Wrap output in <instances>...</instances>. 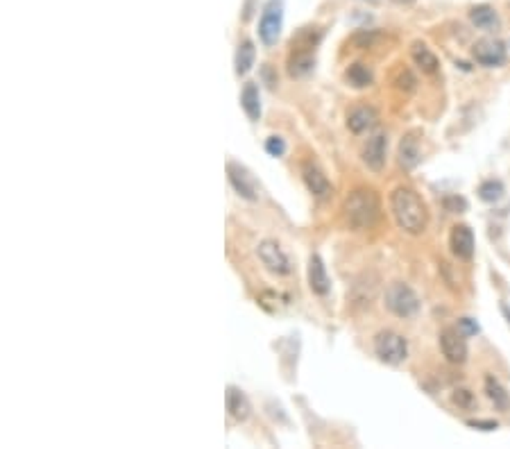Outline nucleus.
I'll use <instances>...</instances> for the list:
<instances>
[{
  "label": "nucleus",
  "instance_id": "obj_1",
  "mask_svg": "<svg viewBox=\"0 0 510 449\" xmlns=\"http://www.w3.org/2000/svg\"><path fill=\"white\" fill-rule=\"evenodd\" d=\"M390 211L394 216V223H397L401 232L417 236L426 230V223H429L426 204L413 189H408V186H397V189L390 193Z\"/></svg>",
  "mask_w": 510,
  "mask_h": 449
},
{
  "label": "nucleus",
  "instance_id": "obj_2",
  "mask_svg": "<svg viewBox=\"0 0 510 449\" xmlns=\"http://www.w3.org/2000/svg\"><path fill=\"white\" fill-rule=\"evenodd\" d=\"M343 211L352 230H370V227L376 225V220L381 216V200L376 191L358 186L345 198Z\"/></svg>",
  "mask_w": 510,
  "mask_h": 449
},
{
  "label": "nucleus",
  "instance_id": "obj_3",
  "mask_svg": "<svg viewBox=\"0 0 510 449\" xmlns=\"http://www.w3.org/2000/svg\"><path fill=\"white\" fill-rule=\"evenodd\" d=\"M383 304L392 315L404 318V320L406 318L417 315L419 309H422V302H419L417 293L404 282H392L388 288H385Z\"/></svg>",
  "mask_w": 510,
  "mask_h": 449
},
{
  "label": "nucleus",
  "instance_id": "obj_4",
  "mask_svg": "<svg viewBox=\"0 0 510 449\" xmlns=\"http://www.w3.org/2000/svg\"><path fill=\"white\" fill-rule=\"evenodd\" d=\"M374 354L379 356L381 363L399 365L408 356V340L392 329H381L374 336Z\"/></svg>",
  "mask_w": 510,
  "mask_h": 449
},
{
  "label": "nucleus",
  "instance_id": "obj_5",
  "mask_svg": "<svg viewBox=\"0 0 510 449\" xmlns=\"http://www.w3.org/2000/svg\"><path fill=\"white\" fill-rule=\"evenodd\" d=\"M282 26H284V3L282 0H268L259 21L261 44L275 46L279 41V35H282Z\"/></svg>",
  "mask_w": 510,
  "mask_h": 449
},
{
  "label": "nucleus",
  "instance_id": "obj_6",
  "mask_svg": "<svg viewBox=\"0 0 510 449\" xmlns=\"http://www.w3.org/2000/svg\"><path fill=\"white\" fill-rule=\"evenodd\" d=\"M467 336L458 327H445L440 331V352L449 363H465L467 361Z\"/></svg>",
  "mask_w": 510,
  "mask_h": 449
},
{
  "label": "nucleus",
  "instance_id": "obj_7",
  "mask_svg": "<svg viewBox=\"0 0 510 449\" xmlns=\"http://www.w3.org/2000/svg\"><path fill=\"white\" fill-rule=\"evenodd\" d=\"M257 255L261 259V264L266 266V271H270L273 275L282 277V275L291 273V259H288V255L277 241H270V239L261 241L257 248Z\"/></svg>",
  "mask_w": 510,
  "mask_h": 449
},
{
  "label": "nucleus",
  "instance_id": "obj_8",
  "mask_svg": "<svg viewBox=\"0 0 510 449\" xmlns=\"http://www.w3.org/2000/svg\"><path fill=\"white\" fill-rule=\"evenodd\" d=\"M227 177H229V184L234 186V191L241 195L243 200H248V202L259 200V186L245 166H241V163H236V161H229L227 163Z\"/></svg>",
  "mask_w": 510,
  "mask_h": 449
},
{
  "label": "nucleus",
  "instance_id": "obj_9",
  "mask_svg": "<svg viewBox=\"0 0 510 449\" xmlns=\"http://www.w3.org/2000/svg\"><path fill=\"white\" fill-rule=\"evenodd\" d=\"M472 57L485 68H497L506 62V46L499 39H481L474 44Z\"/></svg>",
  "mask_w": 510,
  "mask_h": 449
},
{
  "label": "nucleus",
  "instance_id": "obj_10",
  "mask_svg": "<svg viewBox=\"0 0 510 449\" xmlns=\"http://www.w3.org/2000/svg\"><path fill=\"white\" fill-rule=\"evenodd\" d=\"M385 157H388V136L385 134H374L372 138H367L365 148H363V163L374 170V173H381L385 166Z\"/></svg>",
  "mask_w": 510,
  "mask_h": 449
},
{
  "label": "nucleus",
  "instance_id": "obj_11",
  "mask_svg": "<svg viewBox=\"0 0 510 449\" xmlns=\"http://www.w3.org/2000/svg\"><path fill=\"white\" fill-rule=\"evenodd\" d=\"M449 248L460 261H470L474 257V250H476L474 232L467 225H456L449 234Z\"/></svg>",
  "mask_w": 510,
  "mask_h": 449
},
{
  "label": "nucleus",
  "instance_id": "obj_12",
  "mask_svg": "<svg viewBox=\"0 0 510 449\" xmlns=\"http://www.w3.org/2000/svg\"><path fill=\"white\" fill-rule=\"evenodd\" d=\"M307 275H309V288L313 291L316 295H320V297L329 295V291H331V284H329V275H327V268H325L322 257H320V255H311Z\"/></svg>",
  "mask_w": 510,
  "mask_h": 449
},
{
  "label": "nucleus",
  "instance_id": "obj_13",
  "mask_svg": "<svg viewBox=\"0 0 510 449\" xmlns=\"http://www.w3.org/2000/svg\"><path fill=\"white\" fill-rule=\"evenodd\" d=\"M302 179H304V184H307V189L313 193L316 198H327V195L331 193V184H329L327 175L313 161H307L302 166Z\"/></svg>",
  "mask_w": 510,
  "mask_h": 449
},
{
  "label": "nucleus",
  "instance_id": "obj_14",
  "mask_svg": "<svg viewBox=\"0 0 510 449\" xmlns=\"http://www.w3.org/2000/svg\"><path fill=\"white\" fill-rule=\"evenodd\" d=\"M376 122H379V113H376L374 107H367V104L354 107L347 113V129L352 134H363L367 129H372Z\"/></svg>",
  "mask_w": 510,
  "mask_h": 449
},
{
  "label": "nucleus",
  "instance_id": "obj_15",
  "mask_svg": "<svg viewBox=\"0 0 510 449\" xmlns=\"http://www.w3.org/2000/svg\"><path fill=\"white\" fill-rule=\"evenodd\" d=\"M225 402H227V411H229V415H232V418H234L236 422H245V420L250 418L252 404H250L248 395H245L241 388L229 386V388H227V393H225Z\"/></svg>",
  "mask_w": 510,
  "mask_h": 449
},
{
  "label": "nucleus",
  "instance_id": "obj_16",
  "mask_svg": "<svg viewBox=\"0 0 510 449\" xmlns=\"http://www.w3.org/2000/svg\"><path fill=\"white\" fill-rule=\"evenodd\" d=\"M422 161V150H419V138L415 132H408L399 141V166L404 170H413Z\"/></svg>",
  "mask_w": 510,
  "mask_h": 449
},
{
  "label": "nucleus",
  "instance_id": "obj_17",
  "mask_svg": "<svg viewBox=\"0 0 510 449\" xmlns=\"http://www.w3.org/2000/svg\"><path fill=\"white\" fill-rule=\"evenodd\" d=\"M410 57H413L415 66L424 73V75H435L440 68V62L438 57L433 55V51L422 41H415L413 46H410Z\"/></svg>",
  "mask_w": 510,
  "mask_h": 449
},
{
  "label": "nucleus",
  "instance_id": "obj_18",
  "mask_svg": "<svg viewBox=\"0 0 510 449\" xmlns=\"http://www.w3.org/2000/svg\"><path fill=\"white\" fill-rule=\"evenodd\" d=\"M470 21L474 28H479L483 32H495L499 30V14L495 12V7L490 5H476L470 10Z\"/></svg>",
  "mask_w": 510,
  "mask_h": 449
},
{
  "label": "nucleus",
  "instance_id": "obj_19",
  "mask_svg": "<svg viewBox=\"0 0 510 449\" xmlns=\"http://www.w3.org/2000/svg\"><path fill=\"white\" fill-rule=\"evenodd\" d=\"M241 107L245 111V116L250 120H259L261 118V93L257 82H248L241 91Z\"/></svg>",
  "mask_w": 510,
  "mask_h": 449
},
{
  "label": "nucleus",
  "instance_id": "obj_20",
  "mask_svg": "<svg viewBox=\"0 0 510 449\" xmlns=\"http://www.w3.org/2000/svg\"><path fill=\"white\" fill-rule=\"evenodd\" d=\"M254 59H257V48H254V44L250 39H245L238 44L236 48V57H234V71L236 75H248V73L252 71L254 66Z\"/></svg>",
  "mask_w": 510,
  "mask_h": 449
},
{
  "label": "nucleus",
  "instance_id": "obj_21",
  "mask_svg": "<svg viewBox=\"0 0 510 449\" xmlns=\"http://www.w3.org/2000/svg\"><path fill=\"white\" fill-rule=\"evenodd\" d=\"M485 395H488L490 402L495 404L497 411H501V413H508L510 411V395H508V390L501 386V381L497 377H492V374H488V377H485Z\"/></svg>",
  "mask_w": 510,
  "mask_h": 449
},
{
  "label": "nucleus",
  "instance_id": "obj_22",
  "mask_svg": "<svg viewBox=\"0 0 510 449\" xmlns=\"http://www.w3.org/2000/svg\"><path fill=\"white\" fill-rule=\"evenodd\" d=\"M345 80H347L354 89H365V86H370L374 82V73H372V68H370V66H365V64L356 62V64H352L347 71H345Z\"/></svg>",
  "mask_w": 510,
  "mask_h": 449
},
{
  "label": "nucleus",
  "instance_id": "obj_23",
  "mask_svg": "<svg viewBox=\"0 0 510 449\" xmlns=\"http://www.w3.org/2000/svg\"><path fill=\"white\" fill-rule=\"evenodd\" d=\"M476 193H479V198H481L483 202L495 204V202H499L501 198H504L506 189H504V184H501L499 179H485V182L479 184V189H476Z\"/></svg>",
  "mask_w": 510,
  "mask_h": 449
},
{
  "label": "nucleus",
  "instance_id": "obj_24",
  "mask_svg": "<svg viewBox=\"0 0 510 449\" xmlns=\"http://www.w3.org/2000/svg\"><path fill=\"white\" fill-rule=\"evenodd\" d=\"M376 39H379V32H374V30H358L356 35L349 39V44L354 48H372Z\"/></svg>",
  "mask_w": 510,
  "mask_h": 449
},
{
  "label": "nucleus",
  "instance_id": "obj_25",
  "mask_svg": "<svg viewBox=\"0 0 510 449\" xmlns=\"http://www.w3.org/2000/svg\"><path fill=\"white\" fill-rule=\"evenodd\" d=\"M266 152L270 154V157H284L286 141L282 136H268L266 138Z\"/></svg>",
  "mask_w": 510,
  "mask_h": 449
},
{
  "label": "nucleus",
  "instance_id": "obj_26",
  "mask_svg": "<svg viewBox=\"0 0 510 449\" xmlns=\"http://www.w3.org/2000/svg\"><path fill=\"white\" fill-rule=\"evenodd\" d=\"M451 399H454V404H456L458 408H472V406H474V395H472L467 388H458V390H454V395H451Z\"/></svg>",
  "mask_w": 510,
  "mask_h": 449
},
{
  "label": "nucleus",
  "instance_id": "obj_27",
  "mask_svg": "<svg viewBox=\"0 0 510 449\" xmlns=\"http://www.w3.org/2000/svg\"><path fill=\"white\" fill-rule=\"evenodd\" d=\"M458 329L463 331L465 336H476V333H479V324H476V320H472V318H460Z\"/></svg>",
  "mask_w": 510,
  "mask_h": 449
},
{
  "label": "nucleus",
  "instance_id": "obj_28",
  "mask_svg": "<svg viewBox=\"0 0 510 449\" xmlns=\"http://www.w3.org/2000/svg\"><path fill=\"white\" fill-rule=\"evenodd\" d=\"M467 427L481 429V431H495L499 427V422L495 420H467Z\"/></svg>",
  "mask_w": 510,
  "mask_h": 449
},
{
  "label": "nucleus",
  "instance_id": "obj_29",
  "mask_svg": "<svg viewBox=\"0 0 510 449\" xmlns=\"http://www.w3.org/2000/svg\"><path fill=\"white\" fill-rule=\"evenodd\" d=\"M501 313H504L506 322H508V327H510V306L506 304V302H501Z\"/></svg>",
  "mask_w": 510,
  "mask_h": 449
}]
</instances>
